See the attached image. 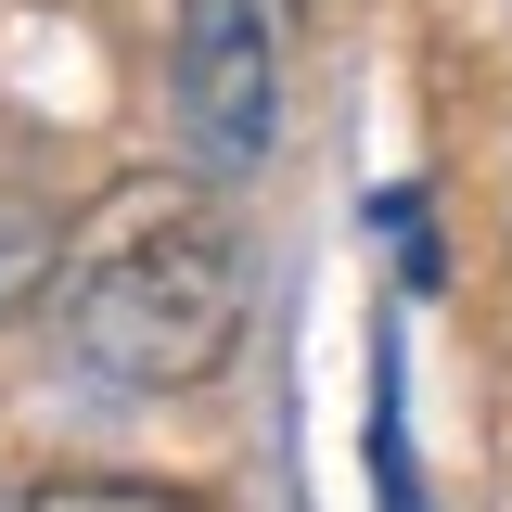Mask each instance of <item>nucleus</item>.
<instances>
[{
  "label": "nucleus",
  "mask_w": 512,
  "mask_h": 512,
  "mask_svg": "<svg viewBox=\"0 0 512 512\" xmlns=\"http://www.w3.org/2000/svg\"><path fill=\"white\" fill-rule=\"evenodd\" d=\"M52 333L116 397H180L244 346V244L192 192H116L52 269Z\"/></svg>",
  "instance_id": "f257e3e1"
},
{
  "label": "nucleus",
  "mask_w": 512,
  "mask_h": 512,
  "mask_svg": "<svg viewBox=\"0 0 512 512\" xmlns=\"http://www.w3.org/2000/svg\"><path fill=\"white\" fill-rule=\"evenodd\" d=\"M295 26H308V0H167V116H180L192 180L269 167Z\"/></svg>",
  "instance_id": "f03ea898"
},
{
  "label": "nucleus",
  "mask_w": 512,
  "mask_h": 512,
  "mask_svg": "<svg viewBox=\"0 0 512 512\" xmlns=\"http://www.w3.org/2000/svg\"><path fill=\"white\" fill-rule=\"evenodd\" d=\"M0 512H205V500L128 487V474H52V487H0Z\"/></svg>",
  "instance_id": "7ed1b4c3"
}]
</instances>
